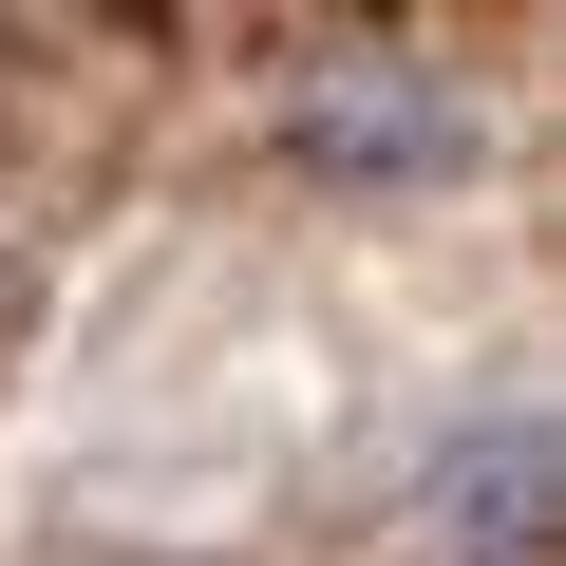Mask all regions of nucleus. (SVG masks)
<instances>
[{"label": "nucleus", "mask_w": 566, "mask_h": 566, "mask_svg": "<svg viewBox=\"0 0 566 566\" xmlns=\"http://www.w3.org/2000/svg\"><path fill=\"white\" fill-rule=\"evenodd\" d=\"M283 151H303L322 189H434V170H472V95L434 76V57H303L283 76Z\"/></svg>", "instance_id": "f257e3e1"}, {"label": "nucleus", "mask_w": 566, "mask_h": 566, "mask_svg": "<svg viewBox=\"0 0 566 566\" xmlns=\"http://www.w3.org/2000/svg\"><path fill=\"white\" fill-rule=\"evenodd\" d=\"M416 566H547V416L491 397L416 453Z\"/></svg>", "instance_id": "f03ea898"}]
</instances>
